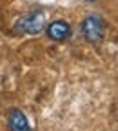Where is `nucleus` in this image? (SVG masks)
Returning <instances> with one entry per match:
<instances>
[{
  "label": "nucleus",
  "instance_id": "obj_1",
  "mask_svg": "<svg viewBox=\"0 0 118 131\" xmlns=\"http://www.w3.org/2000/svg\"><path fill=\"white\" fill-rule=\"evenodd\" d=\"M45 26V15L42 11H35L16 22V31L18 33H29V35H38Z\"/></svg>",
  "mask_w": 118,
  "mask_h": 131
},
{
  "label": "nucleus",
  "instance_id": "obj_2",
  "mask_svg": "<svg viewBox=\"0 0 118 131\" xmlns=\"http://www.w3.org/2000/svg\"><path fill=\"white\" fill-rule=\"evenodd\" d=\"M82 33L89 42H100L104 37V22L100 16L89 15L82 22Z\"/></svg>",
  "mask_w": 118,
  "mask_h": 131
},
{
  "label": "nucleus",
  "instance_id": "obj_3",
  "mask_svg": "<svg viewBox=\"0 0 118 131\" xmlns=\"http://www.w3.org/2000/svg\"><path fill=\"white\" fill-rule=\"evenodd\" d=\"M69 33H71V27L65 20H55L47 27V35L53 40H65L69 37Z\"/></svg>",
  "mask_w": 118,
  "mask_h": 131
},
{
  "label": "nucleus",
  "instance_id": "obj_4",
  "mask_svg": "<svg viewBox=\"0 0 118 131\" xmlns=\"http://www.w3.org/2000/svg\"><path fill=\"white\" fill-rule=\"evenodd\" d=\"M9 127H11V131H31L26 115L20 109H11V113H9Z\"/></svg>",
  "mask_w": 118,
  "mask_h": 131
},
{
  "label": "nucleus",
  "instance_id": "obj_5",
  "mask_svg": "<svg viewBox=\"0 0 118 131\" xmlns=\"http://www.w3.org/2000/svg\"><path fill=\"white\" fill-rule=\"evenodd\" d=\"M89 2H93V0H89Z\"/></svg>",
  "mask_w": 118,
  "mask_h": 131
}]
</instances>
